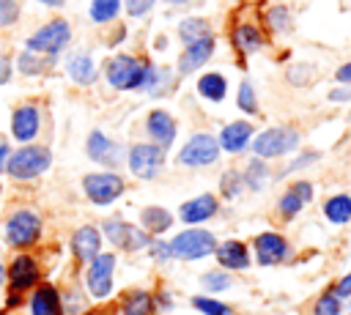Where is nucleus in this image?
Returning a JSON list of instances; mask_svg holds the SVG:
<instances>
[{
    "mask_svg": "<svg viewBox=\"0 0 351 315\" xmlns=\"http://www.w3.org/2000/svg\"><path fill=\"white\" fill-rule=\"evenodd\" d=\"M85 151H88V156H90L93 162H99V164H104V167H118V162H121V148H118L110 137H104L101 131H90V134H88Z\"/></svg>",
    "mask_w": 351,
    "mask_h": 315,
    "instance_id": "2eb2a0df",
    "label": "nucleus"
},
{
    "mask_svg": "<svg viewBox=\"0 0 351 315\" xmlns=\"http://www.w3.org/2000/svg\"><path fill=\"white\" fill-rule=\"evenodd\" d=\"M148 71V60H140L134 55H115L104 66V77L115 90H140Z\"/></svg>",
    "mask_w": 351,
    "mask_h": 315,
    "instance_id": "f257e3e1",
    "label": "nucleus"
},
{
    "mask_svg": "<svg viewBox=\"0 0 351 315\" xmlns=\"http://www.w3.org/2000/svg\"><path fill=\"white\" fill-rule=\"evenodd\" d=\"M219 159V142L217 137L206 134V131H197L192 134L184 148L178 151V162L186 164V167H203V164H214Z\"/></svg>",
    "mask_w": 351,
    "mask_h": 315,
    "instance_id": "423d86ee",
    "label": "nucleus"
},
{
    "mask_svg": "<svg viewBox=\"0 0 351 315\" xmlns=\"http://www.w3.org/2000/svg\"><path fill=\"white\" fill-rule=\"evenodd\" d=\"M112 271H115V255H110V252L101 255V252H99V255L90 260L85 285H88V290H90L93 299L110 296V290H112Z\"/></svg>",
    "mask_w": 351,
    "mask_h": 315,
    "instance_id": "9b49d317",
    "label": "nucleus"
},
{
    "mask_svg": "<svg viewBox=\"0 0 351 315\" xmlns=\"http://www.w3.org/2000/svg\"><path fill=\"white\" fill-rule=\"evenodd\" d=\"M3 279H5V271H3V263H0V285H3Z\"/></svg>",
    "mask_w": 351,
    "mask_h": 315,
    "instance_id": "864d4df0",
    "label": "nucleus"
},
{
    "mask_svg": "<svg viewBox=\"0 0 351 315\" xmlns=\"http://www.w3.org/2000/svg\"><path fill=\"white\" fill-rule=\"evenodd\" d=\"M324 216L332 225H346L351 219V194H332L324 203Z\"/></svg>",
    "mask_w": 351,
    "mask_h": 315,
    "instance_id": "c85d7f7f",
    "label": "nucleus"
},
{
    "mask_svg": "<svg viewBox=\"0 0 351 315\" xmlns=\"http://www.w3.org/2000/svg\"><path fill=\"white\" fill-rule=\"evenodd\" d=\"M165 3H170V5H186V3H192V0H165Z\"/></svg>",
    "mask_w": 351,
    "mask_h": 315,
    "instance_id": "603ef678",
    "label": "nucleus"
},
{
    "mask_svg": "<svg viewBox=\"0 0 351 315\" xmlns=\"http://www.w3.org/2000/svg\"><path fill=\"white\" fill-rule=\"evenodd\" d=\"M200 282H203V288H206V290L219 293V290H228V288H230V274H225V271L214 268V271H206Z\"/></svg>",
    "mask_w": 351,
    "mask_h": 315,
    "instance_id": "58836bf2",
    "label": "nucleus"
},
{
    "mask_svg": "<svg viewBox=\"0 0 351 315\" xmlns=\"http://www.w3.org/2000/svg\"><path fill=\"white\" fill-rule=\"evenodd\" d=\"M148 249H151V257H154V260H159V263H167V260L173 257L170 244H165V241H159V238H154V241L148 244Z\"/></svg>",
    "mask_w": 351,
    "mask_h": 315,
    "instance_id": "c03bdc74",
    "label": "nucleus"
},
{
    "mask_svg": "<svg viewBox=\"0 0 351 315\" xmlns=\"http://www.w3.org/2000/svg\"><path fill=\"white\" fill-rule=\"evenodd\" d=\"M313 200V184L310 181H296V184H291V189L280 197V214L285 216V219H291V216H296L302 208H304V203H310Z\"/></svg>",
    "mask_w": 351,
    "mask_h": 315,
    "instance_id": "aec40b11",
    "label": "nucleus"
},
{
    "mask_svg": "<svg viewBox=\"0 0 351 315\" xmlns=\"http://www.w3.org/2000/svg\"><path fill=\"white\" fill-rule=\"evenodd\" d=\"M121 11V0H90V19L96 25L112 22Z\"/></svg>",
    "mask_w": 351,
    "mask_h": 315,
    "instance_id": "2f4dec72",
    "label": "nucleus"
},
{
    "mask_svg": "<svg viewBox=\"0 0 351 315\" xmlns=\"http://www.w3.org/2000/svg\"><path fill=\"white\" fill-rule=\"evenodd\" d=\"M170 79H173V74L167 68L148 63V71H145V79H143V88L140 90H145L151 96H162L165 90H170Z\"/></svg>",
    "mask_w": 351,
    "mask_h": 315,
    "instance_id": "cd10ccee",
    "label": "nucleus"
},
{
    "mask_svg": "<svg viewBox=\"0 0 351 315\" xmlns=\"http://www.w3.org/2000/svg\"><path fill=\"white\" fill-rule=\"evenodd\" d=\"M230 41H233V47H236L241 55H252V52H258V49L266 44V36H263V30H261L258 25L244 22V25H236V27H233Z\"/></svg>",
    "mask_w": 351,
    "mask_h": 315,
    "instance_id": "4be33fe9",
    "label": "nucleus"
},
{
    "mask_svg": "<svg viewBox=\"0 0 351 315\" xmlns=\"http://www.w3.org/2000/svg\"><path fill=\"white\" fill-rule=\"evenodd\" d=\"M41 3H44V5H55V8H58V5H63L66 0H41Z\"/></svg>",
    "mask_w": 351,
    "mask_h": 315,
    "instance_id": "3c124183",
    "label": "nucleus"
},
{
    "mask_svg": "<svg viewBox=\"0 0 351 315\" xmlns=\"http://www.w3.org/2000/svg\"><path fill=\"white\" fill-rule=\"evenodd\" d=\"M71 41V27L66 19H52L44 27H38L30 38H27V49L38 52V55H58L66 44Z\"/></svg>",
    "mask_w": 351,
    "mask_h": 315,
    "instance_id": "39448f33",
    "label": "nucleus"
},
{
    "mask_svg": "<svg viewBox=\"0 0 351 315\" xmlns=\"http://www.w3.org/2000/svg\"><path fill=\"white\" fill-rule=\"evenodd\" d=\"M99 247H101V233L93 225H82L71 236V249H74V257L80 263H90L99 255Z\"/></svg>",
    "mask_w": 351,
    "mask_h": 315,
    "instance_id": "f3484780",
    "label": "nucleus"
},
{
    "mask_svg": "<svg viewBox=\"0 0 351 315\" xmlns=\"http://www.w3.org/2000/svg\"><path fill=\"white\" fill-rule=\"evenodd\" d=\"M214 49H217V41H214V36L208 33V36H203V38H197V41H192V44H186L184 47V52L178 55V74H195L200 66H206L208 60H211V55H214Z\"/></svg>",
    "mask_w": 351,
    "mask_h": 315,
    "instance_id": "f8f14e48",
    "label": "nucleus"
},
{
    "mask_svg": "<svg viewBox=\"0 0 351 315\" xmlns=\"http://www.w3.org/2000/svg\"><path fill=\"white\" fill-rule=\"evenodd\" d=\"M250 140H252V123H247V121H233V123H228V126L222 129V134H219L217 142H219V148L228 151V153H241Z\"/></svg>",
    "mask_w": 351,
    "mask_h": 315,
    "instance_id": "6ab92c4d",
    "label": "nucleus"
},
{
    "mask_svg": "<svg viewBox=\"0 0 351 315\" xmlns=\"http://www.w3.org/2000/svg\"><path fill=\"white\" fill-rule=\"evenodd\" d=\"M151 310H154V296L145 290H137L123 301V315H151Z\"/></svg>",
    "mask_w": 351,
    "mask_h": 315,
    "instance_id": "473e14b6",
    "label": "nucleus"
},
{
    "mask_svg": "<svg viewBox=\"0 0 351 315\" xmlns=\"http://www.w3.org/2000/svg\"><path fill=\"white\" fill-rule=\"evenodd\" d=\"M30 315H63L60 293H58L52 285L36 288V293H33V299H30Z\"/></svg>",
    "mask_w": 351,
    "mask_h": 315,
    "instance_id": "b1692460",
    "label": "nucleus"
},
{
    "mask_svg": "<svg viewBox=\"0 0 351 315\" xmlns=\"http://www.w3.org/2000/svg\"><path fill=\"white\" fill-rule=\"evenodd\" d=\"M217 208H219V203H217L214 194H197V197L186 200V203L178 208V219L186 222V225H200V222L211 219V216L217 214Z\"/></svg>",
    "mask_w": 351,
    "mask_h": 315,
    "instance_id": "dca6fc26",
    "label": "nucleus"
},
{
    "mask_svg": "<svg viewBox=\"0 0 351 315\" xmlns=\"http://www.w3.org/2000/svg\"><path fill=\"white\" fill-rule=\"evenodd\" d=\"M340 299H348L351 296V274H346L340 282H337V290H335Z\"/></svg>",
    "mask_w": 351,
    "mask_h": 315,
    "instance_id": "09e8293b",
    "label": "nucleus"
},
{
    "mask_svg": "<svg viewBox=\"0 0 351 315\" xmlns=\"http://www.w3.org/2000/svg\"><path fill=\"white\" fill-rule=\"evenodd\" d=\"M145 131H148V137L154 140V145L170 148L173 140H176L178 126H176V121H173L170 112H165V110H151V112H148V121H145Z\"/></svg>",
    "mask_w": 351,
    "mask_h": 315,
    "instance_id": "4468645a",
    "label": "nucleus"
},
{
    "mask_svg": "<svg viewBox=\"0 0 351 315\" xmlns=\"http://www.w3.org/2000/svg\"><path fill=\"white\" fill-rule=\"evenodd\" d=\"M217 247V238L203 230V227H189L184 233H178L173 241H170V249H173V257H181V260H200V257H208Z\"/></svg>",
    "mask_w": 351,
    "mask_h": 315,
    "instance_id": "20e7f679",
    "label": "nucleus"
},
{
    "mask_svg": "<svg viewBox=\"0 0 351 315\" xmlns=\"http://www.w3.org/2000/svg\"><path fill=\"white\" fill-rule=\"evenodd\" d=\"M38 126H41V115H38V110H36L33 104L19 107V110L14 112V118H11V134H14L19 142L33 140V137L38 134Z\"/></svg>",
    "mask_w": 351,
    "mask_h": 315,
    "instance_id": "a211bd4d",
    "label": "nucleus"
},
{
    "mask_svg": "<svg viewBox=\"0 0 351 315\" xmlns=\"http://www.w3.org/2000/svg\"><path fill=\"white\" fill-rule=\"evenodd\" d=\"M66 71H69V77H71L77 85H90V82H96V63H93V58L85 55V52L71 55L69 63H66Z\"/></svg>",
    "mask_w": 351,
    "mask_h": 315,
    "instance_id": "393cba45",
    "label": "nucleus"
},
{
    "mask_svg": "<svg viewBox=\"0 0 351 315\" xmlns=\"http://www.w3.org/2000/svg\"><path fill=\"white\" fill-rule=\"evenodd\" d=\"M313 162H318V153L315 151H310V153H299L291 164H288V170L285 173H293V170H302V167H307V164H313Z\"/></svg>",
    "mask_w": 351,
    "mask_h": 315,
    "instance_id": "a18cd8bd",
    "label": "nucleus"
},
{
    "mask_svg": "<svg viewBox=\"0 0 351 315\" xmlns=\"http://www.w3.org/2000/svg\"><path fill=\"white\" fill-rule=\"evenodd\" d=\"M329 101H351V85H340L329 90Z\"/></svg>",
    "mask_w": 351,
    "mask_h": 315,
    "instance_id": "49530a36",
    "label": "nucleus"
},
{
    "mask_svg": "<svg viewBox=\"0 0 351 315\" xmlns=\"http://www.w3.org/2000/svg\"><path fill=\"white\" fill-rule=\"evenodd\" d=\"M241 173H236V170H228L225 175H222V192H225V197H236L239 192H241Z\"/></svg>",
    "mask_w": 351,
    "mask_h": 315,
    "instance_id": "a19ab883",
    "label": "nucleus"
},
{
    "mask_svg": "<svg viewBox=\"0 0 351 315\" xmlns=\"http://www.w3.org/2000/svg\"><path fill=\"white\" fill-rule=\"evenodd\" d=\"M8 277H11V288L14 290L33 288V282L38 279V266H36V260L30 255H19V257H14Z\"/></svg>",
    "mask_w": 351,
    "mask_h": 315,
    "instance_id": "5701e85b",
    "label": "nucleus"
},
{
    "mask_svg": "<svg viewBox=\"0 0 351 315\" xmlns=\"http://www.w3.org/2000/svg\"><path fill=\"white\" fill-rule=\"evenodd\" d=\"M335 79H337L340 85H351V60H346V63L335 71Z\"/></svg>",
    "mask_w": 351,
    "mask_h": 315,
    "instance_id": "de8ad7c7",
    "label": "nucleus"
},
{
    "mask_svg": "<svg viewBox=\"0 0 351 315\" xmlns=\"http://www.w3.org/2000/svg\"><path fill=\"white\" fill-rule=\"evenodd\" d=\"M16 66H19V71H22V74H41V71H47V66H49V63H47L38 52H30V49H27V52H22V55H19Z\"/></svg>",
    "mask_w": 351,
    "mask_h": 315,
    "instance_id": "c9c22d12",
    "label": "nucleus"
},
{
    "mask_svg": "<svg viewBox=\"0 0 351 315\" xmlns=\"http://www.w3.org/2000/svg\"><path fill=\"white\" fill-rule=\"evenodd\" d=\"M140 222H143V230L145 233H154L156 236V233H165L173 225V214L167 208H162V205H148V208H143Z\"/></svg>",
    "mask_w": 351,
    "mask_h": 315,
    "instance_id": "bb28decb",
    "label": "nucleus"
},
{
    "mask_svg": "<svg viewBox=\"0 0 351 315\" xmlns=\"http://www.w3.org/2000/svg\"><path fill=\"white\" fill-rule=\"evenodd\" d=\"M208 33H211V25L203 16H186V19L178 22V38L184 41V47L197 41V38H203V36H208Z\"/></svg>",
    "mask_w": 351,
    "mask_h": 315,
    "instance_id": "c756f323",
    "label": "nucleus"
},
{
    "mask_svg": "<svg viewBox=\"0 0 351 315\" xmlns=\"http://www.w3.org/2000/svg\"><path fill=\"white\" fill-rule=\"evenodd\" d=\"M154 5H156V0H123L126 14H129V16H134V19H143Z\"/></svg>",
    "mask_w": 351,
    "mask_h": 315,
    "instance_id": "79ce46f5",
    "label": "nucleus"
},
{
    "mask_svg": "<svg viewBox=\"0 0 351 315\" xmlns=\"http://www.w3.org/2000/svg\"><path fill=\"white\" fill-rule=\"evenodd\" d=\"M340 310H343V301L337 293H321L313 307V315H340Z\"/></svg>",
    "mask_w": 351,
    "mask_h": 315,
    "instance_id": "4c0bfd02",
    "label": "nucleus"
},
{
    "mask_svg": "<svg viewBox=\"0 0 351 315\" xmlns=\"http://www.w3.org/2000/svg\"><path fill=\"white\" fill-rule=\"evenodd\" d=\"M41 233V219L33 211H16L11 214V219L5 222V241L11 247H30Z\"/></svg>",
    "mask_w": 351,
    "mask_h": 315,
    "instance_id": "1a4fd4ad",
    "label": "nucleus"
},
{
    "mask_svg": "<svg viewBox=\"0 0 351 315\" xmlns=\"http://www.w3.org/2000/svg\"><path fill=\"white\" fill-rule=\"evenodd\" d=\"M285 255H288V244L280 233L266 230V233L255 236V260L261 266H274V263L285 260Z\"/></svg>",
    "mask_w": 351,
    "mask_h": 315,
    "instance_id": "ddd939ff",
    "label": "nucleus"
},
{
    "mask_svg": "<svg viewBox=\"0 0 351 315\" xmlns=\"http://www.w3.org/2000/svg\"><path fill=\"white\" fill-rule=\"evenodd\" d=\"M197 93L203 99H208V101H222L228 96V79L219 71H206L197 79Z\"/></svg>",
    "mask_w": 351,
    "mask_h": 315,
    "instance_id": "a878e982",
    "label": "nucleus"
},
{
    "mask_svg": "<svg viewBox=\"0 0 351 315\" xmlns=\"http://www.w3.org/2000/svg\"><path fill=\"white\" fill-rule=\"evenodd\" d=\"M236 104H239V110H244L247 115H255V112H258V96H255V88H252L250 79H241Z\"/></svg>",
    "mask_w": 351,
    "mask_h": 315,
    "instance_id": "f704fd0d",
    "label": "nucleus"
},
{
    "mask_svg": "<svg viewBox=\"0 0 351 315\" xmlns=\"http://www.w3.org/2000/svg\"><path fill=\"white\" fill-rule=\"evenodd\" d=\"M82 189L96 205H107L123 194V178L118 173H90L82 178Z\"/></svg>",
    "mask_w": 351,
    "mask_h": 315,
    "instance_id": "6e6552de",
    "label": "nucleus"
},
{
    "mask_svg": "<svg viewBox=\"0 0 351 315\" xmlns=\"http://www.w3.org/2000/svg\"><path fill=\"white\" fill-rule=\"evenodd\" d=\"M101 230H104V236H107L115 247H121V249H126V252H137V249H143V247L151 244V236H148L145 230H140V227H134V225H129V222H123V219H107V222L101 225Z\"/></svg>",
    "mask_w": 351,
    "mask_h": 315,
    "instance_id": "9d476101",
    "label": "nucleus"
},
{
    "mask_svg": "<svg viewBox=\"0 0 351 315\" xmlns=\"http://www.w3.org/2000/svg\"><path fill=\"white\" fill-rule=\"evenodd\" d=\"M252 192H261L263 186H266V181H269V167H266V159H252L250 164H247V170H244V178H241Z\"/></svg>",
    "mask_w": 351,
    "mask_h": 315,
    "instance_id": "7c9ffc66",
    "label": "nucleus"
},
{
    "mask_svg": "<svg viewBox=\"0 0 351 315\" xmlns=\"http://www.w3.org/2000/svg\"><path fill=\"white\" fill-rule=\"evenodd\" d=\"M16 16H19V5H16V0H0V27L16 22Z\"/></svg>",
    "mask_w": 351,
    "mask_h": 315,
    "instance_id": "37998d69",
    "label": "nucleus"
},
{
    "mask_svg": "<svg viewBox=\"0 0 351 315\" xmlns=\"http://www.w3.org/2000/svg\"><path fill=\"white\" fill-rule=\"evenodd\" d=\"M313 77H315V68L307 66V63H296V66L288 68V79H291L293 85H310Z\"/></svg>",
    "mask_w": 351,
    "mask_h": 315,
    "instance_id": "ea45409f",
    "label": "nucleus"
},
{
    "mask_svg": "<svg viewBox=\"0 0 351 315\" xmlns=\"http://www.w3.org/2000/svg\"><path fill=\"white\" fill-rule=\"evenodd\" d=\"M8 156H11V148H8V145H0V173L5 170V162H8Z\"/></svg>",
    "mask_w": 351,
    "mask_h": 315,
    "instance_id": "8fccbe9b",
    "label": "nucleus"
},
{
    "mask_svg": "<svg viewBox=\"0 0 351 315\" xmlns=\"http://www.w3.org/2000/svg\"><path fill=\"white\" fill-rule=\"evenodd\" d=\"M214 255H217L219 266L233 268V271H244V268L250 266V252H247V247H244L241 241H236V238L217 244V247H214Z\"/></svg>",
    "mask_w": 351,
    "mask_h": 315,
    "instance_id": "412c9836",
    "label": "nucleus"
},
{
    "mask_svg": "<svg viewBox=\"0 0 351 315\" xmlns=\"http://www.w3.org/2000/svg\"><path fill=\"white\" fill-rule=\"evenodd\" d=\"M192 307L203 315H230V307L217 301V299H208V296H195L192 299Z\"/></svg>",
    "mask_w": 351,
    "mask_h": 315,
    "instance_id": "e433bc0d",
    "label": "nucleus"
},
{
    "mask_svg": "<svg viewBox=\"0 0 351 315\" xmlns=\"http://www.w3.org/2000/svg\"><path fill=\"white\" fill-rule=\"evenodd\" d=\"M299 148V131L291 129V126H274V129H266L261 131L255 140H252V153L258 159H274V156H282V153H291Z\"/></svg>",
    "mask_w": 351,
    "mask_h": 315,
    "instance_id": "7ed1b4c3",
    "label": "nucleus"
},
{
    "mask_svg": "<svg viewBox=\"0 0 351 315\" xmlns=\"http://www.w3.org/2000/svg\"><path fill=\"white\" fill-rule=\"evenodd\" d=\"M49 164H52V153H49V148H44V145H25V148H19L16 153L8 156V162H5V173H8L11 178L27 181V178L41 175Z\"/></svg>",
    "mask_w": 351,
    "mask_h": 315,
    "instance_id": "f03ea898",
    "label": "nucleus"
},
{
    "mask_svg": "<svg viewBox=\"0 0 351 315\" xmlns=\"http://www.w3.org/2000/svg\"><path fill=\"white\" fill-rule=\"evenodd\" d=\"M162 164H165V148H159L154 142H137V145H132V151H129V167H132V173L137 178H143V181L156 178L159 170H162Z\"/></svg>",
    "mask_w": 351,
    "mask_h": 315,
    "instance_id": "0eeeda50",
    "label": "nucleus"
},
{
    "mask_svg": "<svg viewBox=\"0 0 351 315\" xmlns=\"http://www.w3.org/2000/svg\"><path fill=\"white\" fill-rule=\"evenodd\" d=\"M266 25H269V30H274V33H288L291 25H293L291 11H288L285 5H271V8L266 11Z\"/></svg>",
    "mask_w": 351,
    "mask_h": 315,
    "instance_id": "72a5a7b5",
    "label": "nucleus"
}]
</instances>
